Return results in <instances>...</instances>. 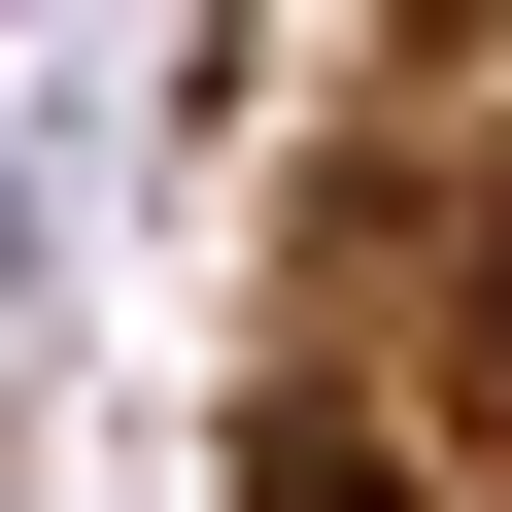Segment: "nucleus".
<instances>
[{"instance_id":"2","label":"nucleus","mask_w":512,"mask_h":512,"mask_svg":"<svg viewBox=\"0 0 512 512\" xmlns=\"http://www.w3.org/2000/svg\"><path fill=\"white\" fill-rule=\"evenodd\" d=\"M478 376H512V239H478Z\"/></svg>"},{"instance_id":"1","label":"nucleus","mask_w":512,"mask_h":512,"mask_svg":"<svg viewBox=\"0 0 512 512\" xmlns=\"http://www.w3.org/2000/svg\"><path fill=\"white\" fill-rule=\"evenodd\" d=\"M239 512H376V444H274V478H239Z\"/></svg>"}]
</instances>
